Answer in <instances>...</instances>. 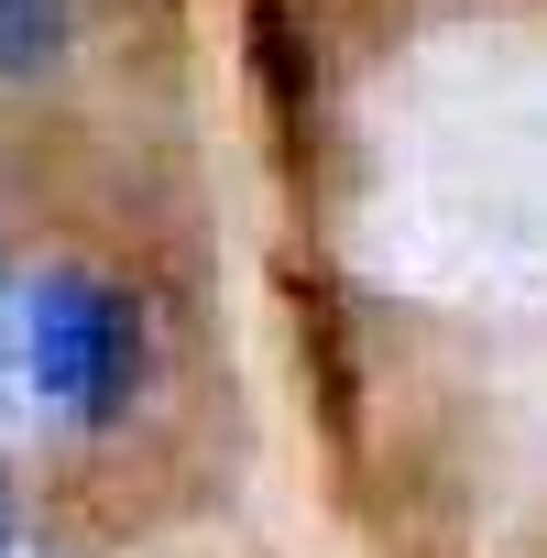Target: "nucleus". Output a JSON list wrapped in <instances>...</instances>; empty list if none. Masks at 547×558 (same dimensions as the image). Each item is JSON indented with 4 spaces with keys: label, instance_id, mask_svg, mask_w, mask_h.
I'll return each mask as SVG.
<instances>
[{
    "label": "nucleus",
    "instance_id": "obj_1",
    "mask_svg": "<svg viewBox=\"0 0 547 558\" xmlns=\"http://www.w3.org/2000/svg\"><path fill=\"white\" fill-rule=\"evenodd\" d=\"M143 384V307L88 263H56L23 286V395L56 427H110Z\"/></svg>",
    "mask_w": 547,
    "mask_h": 558
},
{
    "label": "nucleus",
    "instance_id": "obj_2",
    "mask_svg": "<svg viewBox=\"0 0 547 558\" xmlns=\"http://www.w3.org/2000/svg\"><path fill=\"white\" fill-rule=\"evenodd\" d=\"M66 56V0H0V77H45Z\"/></svg>",
    "mask_w": 547,
    "mask_h": 558
},
{
    "label": "nucleus",
    "instance_id": "obj_3",
    "mask_svg": "<svg viewBox=\"0 0 547 558\" xmlns=\"http://www.w3.org/2000/svg\"><path fill=\"white\" fill-rule=\"evenodd\" d=\"M12 384H23V296L0 286V395H12Z\"/></svg>",
    "mask_w": 547,
    "mask_h": 558
},
{
    "label": "nucleus",
    "instance_id": "obj_4",
    "mask_svg": "<svg viewBox=\"0 0 547 558\" xmlns=\"http://www.w3.org/2000/svg\"><path fill=\"white\" fill-rule=\"evenodd\" d=\"M0 558H12V504H0Z\"/></svg>",
    "mask_w": 547,
    "mask_h": 558
}]
</instances>
